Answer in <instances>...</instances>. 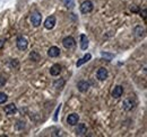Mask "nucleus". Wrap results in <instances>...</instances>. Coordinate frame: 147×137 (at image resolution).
Returning a JSON list of instances; mask_svg holds the SVG:
<instances>
[{"instance_id":"f257e3e1","label":"nucleus","mask_w":147,"mask_h":137,"mask_svg":"<svg viewBox=\"0 0 147 137\" xmlns=\"http://www.w3.org/2000/svg\"><path fill=\"white\" fill-rule=\"evenodd\" d=\"M41 21H42V16L41 14L37 11V10H34L32 14H31V23L34 27H38L41 25Z\"/></svg>"},{"instance_id":"f03ea898","label":"nucleus","mask_w":147,"mask_h":137,"mask_svg":"<svg viewBox=\"0 0 147 137\" xmlns=\"http://www.w3.org/2000/svg\"><path fill=\"white\" fill-rule=\"evenodd\" d=\"M93 9H94V5H93L92 1H90V0L84 1L80 5V11H82V14H90Z\"/></svg>"},{"instance_id":"7ed1b4c3","label":"nucleus","mask_w":147,"mask_h":137,"mask_svg":"<svg viewBox=\"0 0 147 137\" xmlns=\"http://www.w3.org/2000/svg\"><path fill=\"white\" fill-rule=\"evenodd\" d=\"M16 45H17V49H18V50L25 51V50L27 49V46H28V41H27L25 37L20 36V37L17 38V41H16Z\"/></svg>"},{"instance_id":"20e7f679","label":"nucleus","mask_w":147,"mask_h":137,"mask_svg":"<svg viewBox=\"0 0 147 137\" xmlns=\"http://www.w3.org/2000/svg\"><path fill=\"white\" fill-rule=\"evenodd\" d=\"M62 45H63L66 49H73L74 46L76 45V42H75L74 37H71V36H67V37L63 38V41H62Z\"/></svg>"},{"instance_id":"39448f33","label":"nucleus","mask_w":147,"mask_h":137,"mask_svg":"<svg viewBox=\"0 0 147 137\" xmlns=\"http://www.w3.org/2000/svg\"><path fill=\"white\" fill-rule=\"evenodd\" d=\"M108 75H109V73H108V70H107L105 68H100L98 70H97L96 76H97V79H98L100 81H104V80H107Z\"/></svg>"},{"instance_id":"423d86ee","label":"nucleus","mask_w":147,"mask_h":137,"mask_svg":"<svg viewBox=\"0 0 147 137\" xmlns=\"http://www.w3.org/2000/svg\"><path fill=\"white\" fill-rule=\"evenodd\" d=\"M3 111L7 114V115H15L16 112H17V107L14 104V103H9V104H7L5 108H3Z\"/></svg>"},{"instance_id":"0eeeda50","label":"nucleus","mask_w":147,"mask_h":137,"mask_svg":"<svg viewBox=\"0 0 147 137\" xmlns=\"http://www.w3.org/2000/svg\"><path fill=\"white\" fill-rule=\"evenodd\" d=\"M55 16H50V17H48L45 19V21H44V27L47 28V29H52L53 27H55Z\"/></svg>"},{"instance_id":"6e6552de","label":"nucleus","mask_w":147,"mask_h":137,"mask_svg":"<svg viewBox=\"0 0 147 137\" xmlns=\"http://www.w3.org/2000/svg\"><path fill=\"white\" fill-rule=\"evenodd\" d=\"M135 101L132 100V99H130V98H128V99H126L125 101H123V103H122V106H123V109L126 110V111H130V110H132L134 108H135Z\"/></svg>"},{"instance_id":"1a4fd4ad","label":"nucleus","mask_w":147,"mask_h":137,"mask_svg":"<svg viewBox=\"0 0 147 137\" xmlns=\"http://www.w3.org/2000/svg\"><path fill=\"white\" fill-rule=\"evenodd\" d=\"M90 82H87V81H79L78 83H77V89L80 91V92H86L88 89H90Z\"/></svg>"},{"instance_id":"9d476101","label":"nucleus","mask_w":147,"mask_h":137,"mask_svg":"<svg viewBox=\"0 0 147 137\" xmlns=\"http://www.w3.org/2000/svg\"><path fill=\"white\" fill-rule=\"evenodd\" d=\"M123 93V88L121 86H115L113 91H112V97L115 98V99H119Z\"/></svg>"},{"instance_id":"9b49d317","label":"nucleus","mask_w":147,"mask_h":137,"mask_svg":"<svg viewBox=\"0 0 147 137\" xmlns=\"http://www.w3.org/2000/svg\"><path fill=\"white\" fill-rule=\"evenodd\" d=\"M92 59V55L90 54V53H87V54H85L82 59H79L78 61H77V63H76V67L77 68H79V67H82L83 64H85V63H87L90 60Z\"/></svg>"},{"instance_id":"f8f14e48","label":"nucleus","mask_w":147,"mask_h":137,"mask_svg":"<svg viewBox=\"0 0 147 137\" xmlns=\"http://www.w3.org/2000/svg\"><path fill=\"white\" fill-rule=\"evenodd\" d=\"M86 133H87L86 125L85 124H78V126L76 128V134L79 136H84V135H86Z\"/></svg>"},{"instance_id":"ddd939ff","label":"nucleus","mask_w":147,"mask_h":137,"mask_svg":"<svg viewBox=\"0 0 147 137\" xmlns=\"http://www.w3.org/2000/svg\"><path fill=\"white\" fill-rule=\"evenodd\" d=\"M78 120H79V116L77 114H70L68 117H67V122L71 126H75L78 124Z\"/></svg>"},{"instance_id":"4468645a","label":"nucleus","mask_w":147,"mask_h":137,"mask_svg":"<svg viewBox=\"0 0 147 137\" xmlns=\"http://www.w3.org/2000/svg\"><path fill=\"white\" fill-rule=\"evenodd\" d=\"M60 50H59V47H57V46H51L49 50H48V55L50 56V57H58L59 55H60Z\"/></svg>"},{"instance_id":"2eb2a0df","label":"nucleus","mask_w":147,"mask_h":137,"mask_svg":"<svg viewBox=\"0 0 147 137\" xmlns=\"http://www.w3.org/2000/svg\"><path fill=\"white\" fill-rule=\"evenodd\" d=\"M87 47H88V38L86 35L82 34L80 35V49L83 51H85V50H87Z\"/></svg>"},{"instance_id":"dca6fc26","label":"nucleus","mask_w":147,"mask_h":137,"mask_svg":"<svg viewBox=\"0 0 147 137\" xmlns=\"http://www.w3.org/2000/svg\"><path fill=\"white\" fill-rule=\"evenodd\" d=\"M61 73V67L59 64H53L51 68H50V74L53 75V76H57Z\"/></svg>"},{"instance_id":"f3484780","label":"nucleus","mask_w":147,"mask_h":137,"mask_svg":"<svg viewBox=\"0 0 147 137\" xmlns=\"http://www.w3.org/2000/svg\"><path fill=\"white\" fill-rule=\"evenodd\" d=\"M135 35H136L137 37H139V38L144 37V36H145V29H144V27H142V26H136V27H135Z\"/></svg>"},{"instance_id":"a211bd4d","label":"nucleus","mask_w":147,"mask_h":137,"mask_svg":"<svg viewBox=\"0 0 147 137\" xmlns=\"http://www.w3.org/2000/svg\"><path fill=\"white\" fill-rule=\"evenodd\" d=\"M30 59L34 62H37V61H40V54L36 51H32L30 53Z\"/></svg>"},{"instance_id":"6ab92c4d","label":"nucleus","mask_w":147,"mask_h":137,"mask_svg":"<svg viewBox=\"0 0 147 137\" xmlns=\"http://www.w3.org/2000/svg\"><path fill=\"white\" fill-rule=\"evenodd\" d=\"M63 86H65V80L63 79H58L53 83V86L55 89H61V88H63Z\"/></svg>"},{"instance_id":"aec40b11","label":"nucleus","mask_w":147,"mask_h":137,"mask_svg":"<svg viewBox=\"0 0 147 137\" xmlns=\"http://www.w3.org/2000/svg\"><path fill=\"white\" fill-rule=\"evenodd\" d=\"M63 3H65V6L68 9H71V8H74V6H75V1L74 0H63Z\"/></svg>"},{"instance_id":"412c9836","label":"nucleus","mask_w":147,"mask_h":137,"mask_svg":"<svg viewBox=\"0 0 147 137\" xmlns=\"http://www.w3.org/2000/svg\"><path fill=\"white\" fill-rule=\"evenodd\" d=\"M7 100H8V96L5 92H0V104L5 103Z\"/></svg>"},{"instance_id":"4be33fe9","label":"nucleus","mask_w":147,"mask_h":137,"mask_svg":"<svg viewBox=\"0 0 147 137\" xmlns=\"http://www.w3.org/2000/svg\"><path fill=\"white\" fill-rule=\"evenodd\" d=\"M10 67L13 68H19V62H18V60H11L10 61Z\"/></svg>"},{"instance_id":"5701e85b","label":"nucleus","mask_w":147,"mask_h":137,"mask_svg":"<svg viewBox=\"0 0 147 137\" xmlns=\"http://www.w3.org/2000/svg\"><path fill=\"white\" fill-rule=\"evenodd\" d=\"M101 55H102V57L107 59L108 61H111V60L113 59V54H109V53H104V52H102Z\"/></svg>"},{"instance_id":"b1692460","label":"nucleus","mask_w":147,"mask_h":137,"mask_svg":"<svg viewBox=\"0 0 147 137\" xmlns=\"http://www.w3.org/2000/svg\"><path fill=\"white\" fill-rule=\"evenodd\" d=\"M6 82H7V78L1 74V75H0V88H2V86H5Z\"/></svg>"},{"instance_id":"393cba45","label":"nucleus","mask_w":147,"mask_h":137,"mask_svg":"<svg viewBox=\"0 0 147 137\" xmlns=\"http://www.w3.org/2000/svg\"><path fill=\"white\" fill-rule=\"evenodd\" d=\"M60 109H61V103L58 106V108H57V110H55V116H53V120H55V121H57V120H58V115H59Z\"/></svg>"},{"instance_id":"a878e982","label":"nucleus","mask_w":147,"mask_h":137,"mask_svg":"<svg viewBox=\"0 0 147 137\" xmlns=\"http://www.w3.org/2000/svg\"><path fill=\"white\" fill-rule=\"evenodd\" d=\"M142 15H143V18L146 20V19H147V10H146V8H144V9L142 10Z\"/></svg>"},{"instance_id":"bb28decb","label":"nucleus","mask_w":147,"mask_h":137,"mask_svg":"<svg viewBox=\"0 0 147 137\" xmlns=\"http://www.w3.org/2000/svg\"><path fill=\"white\" fill-rule=\"evenodd\" d=\"M131 10H132V11H135V13H136V11H138V9H137V7H136V6L131 7Z\"/></svg>"},{"instance_id":"cd10ccee","label":"nucleus","mask_w":147,"mask_h":137,"mask_svg":"<svg viewBox=\"0 0 147 137\" xmlns=\"http://www.w3.org/2000/svg\"><path fill=\"white\" fill-rule=\"evenodd\" d=\"M3 44H5V43H3V41H0V49H2V47H3Z\"/></svg>"}]
</instances>
